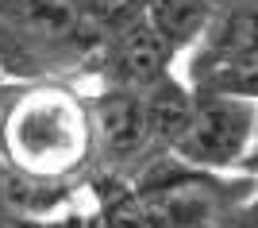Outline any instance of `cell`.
<instances>
[{
  "mask_svg": "<svg viewBox=\"0 0 258 228\" xmlns=\"http://www.w3.org/2000/svg\"><path fill=\"white\" fill-rule=\"evenodd\" d=\"M93 155L89 101L66 85L16 89L0 124V159L23 178L62 182Z\"/></svg>",
  "mask_w": 258,
  "mask_h": 228,
  "instance_id": "1",
  "label": "cell"
},
{
  "mask_svg": "<svg viewBox=\"0 0 258 228\" xmlns=\"http://www.w3.org/2000/svg\"><path fill=\"white\" fill-rule=\"evenodd\" d=\"M147 228H231L250 201L224 186L212 170H197L173 159V170H158L139 190Z\"/></svg>",
  "mask_w": 258,
  "mask_h": 228,
  "instance_id": "2",
  "label": "cell"
},
{
  "mask_svg": "<svg viewBox=\"0 0 258 228\" xmlns=\"http://www.w3.org/2000/svg\"><path fill=\"white\" fill-rule=\"evenodd\" d=\"M258 135V101L224 97V93H197L193 116L177 135L170 159L197 170H235L250 163Z\"/></svg>",
  "mask_w": 258,
  "mask_h": 228,
  "instance_id": "3",
  "label": "cell"
},
{
  "mask_svg": "<svg viewBox=\"0 0 258 228\" xmlns=\"http://www.w3.org/2000/svg\"><path fill=\"white\" fill-rule=\"evenodd\" d=\"M97 55H100L104 89L143 93L147 85H154V81H162V77L170 74V62H173V55H177V47L154 27L151 16H143L139 23L108 35Z\"/></svg>",
  "mask_w": 258,
  "mask_h": 228,
  "instance_id": "4",
  "label": "cell"
},
{
  "mask_svg": "<svg viewBox=\"0 0 258 228\" xmlns=\"http://www.w3.org/2000/svg\"><path fill=\"white\" fill-rule=\"evenodd\" d=\"M89 116H93V151H100L108 163L127 166L154 151L139 93L104 89L100 97L89 101Z\"/></svg>",
  "mask_w": 258,
  "mask_h": 228,
  "instance_id": "5",
  "label": "cell"
},
{
  "mask_svg": "<svg viewBox=\"0 0 258 228\" xmlns=\"http://www.w3.org/2000/svg\"><path fill=\"white\" fill-rule=\"evenodd\" d=\"M139 97H143V112H147V128H151L154 151L170 155L173 143H177V135L185 131V124H189V116H193L197 89L181 85V81H173V74H166L162 81L147 85Z\"/></svg>",
  "mask_w": 258,
  "mask_h": 228,
  "instance_id": "6",
  "label": "cell"
},
{
  "mask_svg": "<svg viewBox=\"0 0 258 228\" xmlns=\"http://www.w3.org/2000/svg\"><path fill=\"white\" fill-rule=\"evenodd\" d=\"M220 4H224V0H151V12H147V16H151L154 27L181 51V47L205 39V31L212 27Z\"/></svg>",
  "mask_w": 258,
  "mask_h": 228,
  "instance_id": "7",
  "label": "cell"
},
{
  "mask_svg": "<svg viewBox=\"0 0 258 228\" xmlns=\"http://www.w3.org/2000/svg\"><path fill=\"white\" fill-rule=\"evenodd\" d=\"M197 47H212V51L258 47V0H224L212 27L205 31V39Z\"/></svg>",
  "mask_w": 258,
  "mask_h": 228,
  "instance_id": "8",
  "label": "cell"
},
{
  "mask_svg": "<svg viewBox=\"0 0 258 228\" xmlns=\"http://www.w3.org/2000/svg\"><path fill=\"white\" fill-rule=\"evenodd\" d=\"M89 23L97 27L100 35H116L131 23H139L147 12H151V0H81Z\"/></svg>",
  "mask_w": 258,
  "mask_h": 228,
  "instance_id": "9",
  "label": "cell"
},
{
  "mask_svg": "<svg viewBox=\"0 0 258 228\" xmlns=\"http://www.w3.org/2000/svg\"><path fill=\"white\" fill-rule=\"evenodd\" d=\"M231 228H258V201H250V205L235 217V224H231Z\"/></svg>",
  "mask_w": 258,
  "mask_h": 228,
  "instance_id": "10",
  "label": "cell"
},
{
  "mask_svg": "<svg viewBox=\"0 0 258 228\" xmlns=\"http://www.w3.org/2000/svg\"><path fill=\"white\" fill-rule=\"evenodd\" d=\"M247 166H258V135H254V151H250V163Z\"/></svg>",
  "mask_w": 258,
  "mask_h": 228,
  "instance_id": "11",
  "label": "cell"
}]
</instances>
